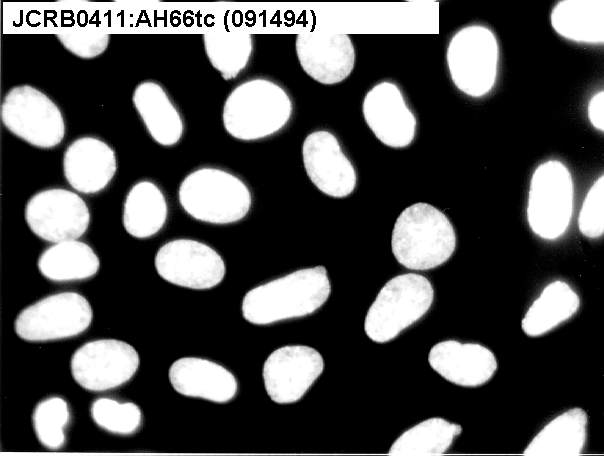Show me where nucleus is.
Instances as JSON below:
<instances>
[{
  "mask_svg": "<svg viewBox=\"0 0 604 456\" xmlns=\"http://www.w3.org/2000/svg\"><path fill=\"white\" fill-rule=\"evenodd\" d=\"M330 293L323 266L302 268L250 289L242 301V315L254 325L297 319L320 309Z\"/></svg>",
  "mask_w": 604,
  "mask_h": 456,
  "instance_id": "f257e3e1",
  "label": "nucleus"
},
{
  "mask_svg": "<svg viewBox=\"0 0 604 456\" xmlns=\"http://www.w3.org/2000/svg\"><path fill=\"white\" fill-rule=\"evenodd\" d=\"M456 232L449 218L428 203H415L397 217L391 235L392 253L409 270L426 271L454 254Z\"/></svg>",
  "mask_w": 604,
  "mask_h": 456,
  "instance_id": "f03ea898",
  "label": "nucleus"
},
{
  "mask_svg": "<svg viewBox=\"0 0 604 456\" xmlns=\"http://www.w3.org/2000/svg\"><path fill=\"white\" fill-rule=\"evenodd\" d=\"M293 104L279 84L265 78L236 86L223 105L222 122L232 137L254 141L272 136L289 122Z\"/></svg>",
  "mask_w": 604,
  "mask_h": 456,
  "instance_id": "7ed1b4c3",
  "label": "nucleus"
},
{
  "mask_svg": "<svg viewBox=\"0 0 604 456\" xmlns=\"http://www.w3.org/2000/svg\"><path fill=\"white\" fill-rule=\"evenodd\" d=\"M178 198L189 216L216 225L242 220L252 204L251 192L239 177L214 167L189 173L180 184Z\"/></svg>",
  "mask_w": 604,
  "mask_h": 456,
  "instance_id": "20e7f679",
  "label": "nucleus"
},
{
  "mask_svg": "<svg viewBox=\"0 0 604 456\" xmlns=\"http://www.w3.org/2000/svg\"><path fill=\"white\" fill-rule=\"evenodd\" d=\"M434 289L429 279L404 273L390 279L369 307L364 331L376 343H387L418 322L430 310Z\"/></svg>",
  "mask_w": 604,
  "mask_h": 456,
  "instance_id": "39448f33",
  "label": "nucleus"
},
{
  "mask_svg": "<svg viewBox=\"0 0 604 456\" xmlns=\"http://www.w3.org/2000/svg\"><path fill=\"white\" fill-rule=\"evenodd\" d=\"M574 207V184L568 167L548 160L534 170L528 192L526 219L541 239L556 240L564 235Z\"/></svg>",
  "mask_w": 604,
  "mask_h": 456,
  "instance_id": "423d86ee",
  "label": "nucleus"
},
{
  "mask_svg": "<svg viewBox=\"0 0 604 456\" xmlns=\"http://www.w3.org/2000/svg\"><path fill=\"white\" fill-rule=\"evenodd\" d=\"M446 63L459 91L473 98L486 96L495 86L498 75L496 35L479 24L459 29L449 41Z\"/></svg>",
  "mask_w": 604,
  "mask_h": 456,
  "instance_id": "0eeeda50",
  "label": "nucleus"
},
{
  "mask_svg": "<svg viewBox=\"0 0 604 456\" xmlns=\"http://www.w3.org/2000/svg\"><path fill=\"white\" fill-rule=\"evenodd\" d=\"M93 311L89 301L76 292L49 295L24 308L16 317V334L28 342L72 338L91 325Z\"/></svg>",
  "mask_w": 604,
  "mask_h": 456,
  "instance_id": "6e6552de",
  "label": "nucleus"
},
{
  "mask_svg": "<svg viewBox=\"0 0 604 456\" xmlns=\"http://www.w3.org/2000/svg\"><path fill=\"white\" fill-rule=\"evenodd\" d=\"M1 120L12 134L37 148H53L65 135L58 106L30 85L15 86L7 92L1 105Z\"/></svg>",
  "mask_w": 604,
  "mask_h": 456,
  "instance_id": "1a4fd4ad",
  "label": "nucleus"
},
{
  "mask_svg": "<svg viewBox=\"0 0 604 456\" xmlns=\"http://www.w3.org/2000/svg\"><path fill=\"white\" fill-rule=\"evenodd\" d=\"M136 349L121 340L98 339L80 346L70 370L76 383L91 392H103L127 383L139 367Z\"/></svg>",
  "mask_w": 604,
  "mask_h": 456,
  "instance_id": "9d476101",
  "label": "nucleus"
},
{
  "mask_svg": "<svg viewBox=\"0 0 604 456\" xmlns=\"http://www.w3.org/2000/svg\"><path fill=\"white\" fill-rule=\"evenodd\" d=\"M157 273L180 287L207 290L222 282L226 266L209 245L193 239H175L162 245L154 260Z\"/></svg>",
  "mask_w": 604,
  "mask_h": 456,
  "instance_id": "9b49d317",
  "label": "nucleus"
},
{
  "mask_svg": "<svg viewBox=\"0 0 604 456\" xmlns=\"http://www.w3.org/2000/svg\"><path fill=\"white\" fill-rule=\"evenodd\" d=\"M25 220L37 237L58 243L79 239L88 229L90 212L77 193L51 188L34 194L28 200Z\"/></svg>",
  "mask_w": 604,
  "mask_h": 456,
  "instance_id": "f8f14e48",
  "label": "nucleus"
},
{
  "mask_svg": "<svg viewBox=\"0 0 604 456\" xmlns=\"http://www.w3.org/2000/svg\"><path fill=\"white\" fill-rule=\"evenodd\" d=\"M323 369L324 360L316 349L305 345L280 347L264 362L265 390L275 403H295L307 393Z\"/></svg>",
  "mask_w": 604,
  "mask_h": 456,
  "instance_id": "ddd939ff",
  "label": "nucleus"
},
{
  "mask_svg": "<svg viewBox=\"0 0 604 456\" xmlns=\"http://www.w3.org/2000/svg\"><path fill=\"white\" fill-rule=\"evenodd\" d=\"M301 152L306 174L318 190L332 198H345L353 193L357 173L333 133L327 130L309 133Z\"/></svg>",
  "mask_w": 604,
  "mask_h": 456,
  "instance_id": "4468645a",
  "label": "nucleus"
},
{
  "mask_svg": "<svg viewBox=\"0 0 604 456\" xmlns=\"http://www.w3.org/2000/svg\"><path fill=\"white\" fill-rule=\"evenodd\" d=\"M362 113L367 126L384 145L398 149L413 142L417 120L397 84H375L363 99Z\"/></svg>",
  "mask_w": 604,
  "mask_h": 456,
  "instance_id": "2eb2a0df",
  "label": "nucleus"
},
{
  "mask_svg": "<svg viewBox=\"0 0 604 456\" xmlns=\"http://www.w3.org/2000/svg\"><path fill=\"white\" fill-rule=\"evenodd\" d=\"M296 54L302 69L315 81L333 85L345 80L355 64V49L347 34L311 31L297 35Z\"/></svg>",
  "mask_w": 604,
  "mask_h": 456,
  "instance_id": "dca6fc26",
  "label": "nucleus"
},
{
  "mask_svg": "<svg viewBox=\"0 0 604 456\" xmlns=\"http://www.w3.org/2000/svg\"><path fill=\"white\" fill-rule=\"evenodd\" d=\"M428 363L446 381L465 388L485 385L498 369L497 358L488 347L453 339L433 345Z\"/></svg>",
  "mask_w": 604,
  "mask_h": 456,
  "instance_id": "f3484780",
  "label": "nucleus"
},
{
  "mask_svg": "<svg viewBox=\"0 0 604 456\" xmlns=\"http://www.w3.org/2000/svg\"><path fill=\"white\" fill-rule=\"evenodd\" d=\"M62 165L68 184L84 194L102 191L117 170L114 150L103 140L91 136L74 140L64 152Z\"/></svg>",
  "mask_w": 604,
  "mask_h": 456,
  "instance_id": "a211bd4d",
  "label": "nucleus"
},
{
  "mask_svg": "<svg viewBox=\"0 0 604 456\" xmlns=\"http://www.w3.org/2000/svg\"><path fill=\"white\" fill-rule=\"evenodd\" d=\"M169 380L179 394L215 403H227L238 392L235 376L224 366L200 357H183L172 363Z\"/></svg>",
  "mask_w": 604,
  "mask_h": 456,
  "instance_id": "6ab92c4d",
  "label": "nucleus"
},
{
  "mask_svg": "<svg viewBox=\"0 0 604 456\" xmlns=\"http://www.w3.org/2000/svg\"><path fill=\"white\" fill-rule=\"evenodd\" d=\"M132 100L155 142L163 146L179 142L184 130L183 120L160 84L154 81L141 82L134 89Z\"/></svg>",
  "mask_w": 604,
  "mask_h": 456,
  "instance_id": "aec40b11",
  "label": "nucleus"
},
{
  "mask_svg": "<svg viewBox=\"0 0 604 456\" xmlns=\"http://www.w3.org/2000/svg\"><path fill=\"white\" fill-rule=\"evenodd\" d=\"M580 297L562 280L548 283L526 311L521 328L529 337L543 336L570 320L580 308Z\"/></svg>",
  "mask_w": 604,
  "mask_h": 456,
  "instance_id": "412c9836",
  "label": "nucleus"
},
{
  "mask_svg": "<svg viewBox=\"0 0 604 456\" xmlns=\"http://www.w3.org/2000/svg\"><path fill=\"white\" fill-rule=\"evenodd\" d=\"M588 416L584 409L570 408L551 419L532 438L525 455H580L587 443Z\"/></svg>",
  "mask_w": 604,
  "mask_h": 456,
  "instance_id": "4be33fe9",
  "label": "nucleus"
},
{
  "mask_svg": "<svg viewBox=\"0 0 604 456\" xmlns=\"http://www.w3.org/2000/svg\"><path fill=\"white\" fill-rule=\"evenodd\" d=\"M168 215L166 198L153 182L143 180L128 191L122 222L128 234L145 239L157 234L165 225Z\"/></svg>",
  "mask_w": 604,
  "mask_h": 456,
  "instance_id": "5701e85b",
  "label": "nucleus"
},
{
  "mask_svg": "<svg viewBox=\"0 0 604 456\" xmlns=\"http://www.w3.org/2000/svg\"><path fill=\"white\" fill-rule=\"evenodd\" d=\"M550 23L561 37L585 44L604 41L602 0H563L551 10Z\"/></svg>",
  "mask_w": 604,
  "mask_h": 456,
  "instance_id": "b1692460",
  "label": "nucleus"
},
{
  "mask_svg": "<svg viewBox=\"0 0 604 456\" xmlns=\"http://www.w3.org/2000/svg\"><path fill=\"white\" fill-rule=\"evenodd\" d=\"M37 266L50 281L71 282L94 276L100 268V260L88 244L75 239L54 243L45 249Z\"/></svg>",
  "mask_w": 604,
  "mask_h": 456,
  "instance_id": "393cba45",
  "label": "nucleus"
},
{
  "mask_svg": "<svg viewBox=\"0 0 604 456\" xmlns=\"http://www.w3.org/2000/svg\"><path fill=\"white\" fill-rule=\"evenodd\" d=\"M462 433V426L441 417H432L404 431L393 442L390 455L445 454Z\"/></svg>",
  "mask_w": 604,
  "mask_h": 456,
  "instance_id": "a878e982",
  "label": "nucleus"
},
{
  "mask_svg": "<svg viewBox=\"0 0 604 456\" xmlns=\"http://www.w3.org/2000/svg\"><path fill=\"white\" fill-rule=\"evenodd\" d=\"M203 41L211 65L225 80L235 78L246 68L253 50L251 35L240 30H211L204 34Z\"/></svg>",
  "mask_w": 604,
  "mask_h": 456,
  "instance_id": "bb28decb",
  "label": "nucleus"
},
{
  "mask_svg": "<svg viewBox=\"0 0 604 456\" xmlns=\"http://www.w3.org/2000/svg\"><path fill=\"white\" fill-rule=\"evenodd\" d=\"M69 420V406L63 398L52 396L40 401L32 416L38 441L49 450L60 449L66 441L65 430Z\"/></svg>",
  "mask_w": 604,
  "mask_h": 456,
  "instance_id": "cd10ccee",
  "label": "nucleus"
},
{
  "mask_svg": "<svg viewBox=\"0 0 604 456\" xmlns=\"http://www.w3.org/2000/svg\"><path fill=\"white\" fill-rule=\"evenodd\" d=\"M90 413L97 426L115 435H132L142 424L141 409L133 402L101 397L92 403Z\"/></svg>",
  "mask_w": 604,
  "mask_h": 456,
  "instance_id": "c85d7f7f",
  "label": "nucleus"
},
{
  "mask_svg": "<svg viewBox=\"0 0 604 456\" xmlns=\"http://www.w3.org/2000/svg\"><path fill=\"white\" fill-rule=\"evenodd\" d=\"M578 228L582 235L597 239L604 233V176L592 184L582 203Z\"/></svg>",
  "mask_w": 604,
  "mask_h": 456,
  "instance_id": "c756f323",
  "label": "nucleus"
},
{
  "mask_svg": "<svg viewBox=\"0 0 604 456\" xmlns=\"http://www.w3.org/2000/svg\"><path fill=\"white\" fill-rule=\"evenodd\" d=\"M57 37L68 51L85 59L102 54L110 40L109 34L97 29L64 30Z\"/></svg>",
  "mask_w": 604,
  "mask_h": 456,
  "instance_id": "7c9ffc66",
  "label": "nucleus"
},
{
  "mask_svg": "<svg viewBox=\"0 0 604 456\" xmlns=\"http://www.w3.org/2000/svg\"><path fill=\"white\" fill-rule=\"evenodd\" d=\"M587 115L591 125L597 130H604V92L595 93L589 100Z\"/></svg>",
  "mask_w": 604,
  "mask_h": 456,
  "instance_id": "2f4dec72",
  "label": "nucleus"
}]
</instances>
